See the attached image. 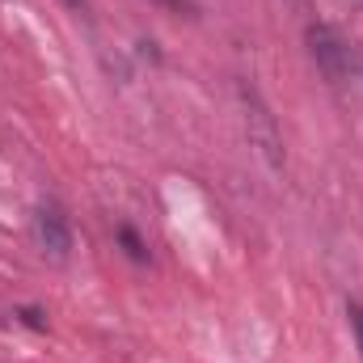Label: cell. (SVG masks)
Here are the masks:
<instances>
[{
    "mask_svg": "<svg viewBox=\"0 0 363 363\" xmlns=\"http://www.w3.org/2000/svg\"><path fill=\"white\" fill-rule=\"evenodd\" d=\"M308 51H313V60H317V68L325 72L330 85H351V81L363 77L359 47L347 43V34L334 30V26H325V21L308 26Z\"/></svg>",
    "mask_w": 363,
    "mask_h": 363,
    "instance_id": "obj_1",
    "label": "cell"
},
{
    "mask_svg": "<svg viewBox=\"0 0 363 363\" xmlns=\"http://www.w3.org/2000/svg\"><path fill=\"white\" fill-rule=\"evenodd\" d=\"M34 237H38L43 254L68 258V250H72V228H68V216H64L60 203H38V211H34Z\"/></svg>",
    "mask_w": 363,
    "mask_h": 363,
    "instance_id": "obj_2",
    "label": "cell"
},
{
    "mask_svg": "<svg viewBox=\"0 0 363 363\" xmlns=\"http://www.w3.org/2000/svg\"><path fill=\"white\" fill-rule=\"evenodd\" d=\"M157 9H165V13H174V17H199V4L194 0H152Z\"/></svg>",
    "mask_w": 363,
    "mask_h": 363,
    "instance_id": "obj_3",
    "label": "cell"
},
{
    "mask_svg": "<svg viewBox=\"0 0 363 363\" xmlns=\"http://www.w3.org/2000/svg\"><path fill=\"white\" fill-rule=\"evenodd\" d=\"M118 241L127 245V254H131L135 262H144V241H140V237H135L131 228H118Z\"/></svg>",
    "mask_w": 363,
    "mask_h": 363,
    "instance_id": "obj_4",
    "label": "cell"
},
{
    "mask_svg": "<svg viewBox=\"0 0 363 363\" xmlns=\"http://www.w3.org/2000/svg\"><path fill=\"white\" fill-rule=\"evenodd\" d=\"M347 317H351V330H355V342H359V351H363V304H359V300H351V304H347Z\"/></svg>",
    "mask_w": 363,
    "mask_h": 363,
    "instance_id": "obj_5",
    "label": "cell"
},
{
    "mask_svg": "<svg viewBox=\"0 0 363 363\" xmlns=\"http://www.w3.org/2000/svg\"><path fill=\"white\" fill-rule=\"evenodd\" d=\"M21 317H26V321H30V325H34V330H43V325H47V321H43V313H38V308H21Z\"/></svg>",
    "mask_w": 363,
    "mask_h": 363,
    "instance_id": "obj_6",
    "label": "cell"
},
{
    "mask_svg": "<svg viewBox=\"0 0 363 363\" xmlns=\"http://www.w3.org/2000/svg\"><path fill=\"white\" fill-rule=\"evenodd\" d=\"M64 4H68V9H77V13H85V9H89V0H64Z\"/></svg>",
    "mask_w": 363,
    "mask_h": 363,
    "instance_id": "obj_7",
    "label": "cell"
}]
</instances>
